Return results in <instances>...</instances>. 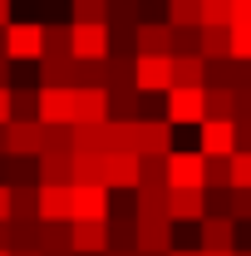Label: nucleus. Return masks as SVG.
<instances>
[{
    "mask_svg": "<svg viewBox=\"0 0 251 256\" xmlns=\"http://www.w3.org/2000/svg\"><path fill=\"white\" fill-rule=\"evenodd\" d=\"M114 202L104 182H69V222H108Z\"/></svg>",
    "mask_w": 251,
    "mask_h": 256,
    "instance_id": "f257e3e1",
    "label": "nucleus"
},
{
    "mask_svg": "<svg viewBox=\"0 0 251 256\" xmlns=\"http://www.w3.org/2000/svg\"><path fill=\"white\" fill-rule=\"evenodd\" d=\"M162 178L172 192H207L202 188V153H188V148H172L162 158Z\"/></svg>",
    "mask_w": 251,
    "mask_h": 256,
    "instance_id": "f03ea898",
    "label": "nucleus"
},
{
    "mask_svg": "<svg viewBox=\"0 0 251 256\" xmlns=\"http://www.w3.org/2000/svg\"><path fill=\"white\" fill-rule=\"evenodd\" d=\"M133 89L168 94L172 89V54H133Z\"/></svg>",
    "mask_w": 251,
    "mask_h": 256,
    "instance_id": "7ed1b4c3",
    "label": "nucleus"
},
{
    "mask_svg": "<svg viewBox=\"0 0 251 256\" xmlns=\"http://www.w3.org/2000/svg\"><path fill=\"white\" fill-rule=\"evenodd\" d=\"M133 153L138 158H168L172 153V124L168 118H133Z\"/></svg>",
    "mask_w": 251,
    "mask_h": 256,
    "instance_id": "20e7f679",
    "label": "nucleus"
},
{
    "mask_svg": "<svg viewBox=\"0 0 251 256\" xmlns=\"http://www.w3.org/2000/svg\"><path fill=\"white\" fill-rule=\"evenodd\" d=\"M44 54V25L34 20H10L5 25V60H40Z\"/></svg>",
    "mask_w": 251,
    "mask_h": 256,
    "instance_id": "39448f33",
    "label": "nucleus"
},
{
    "mask_svg": "<svg viewBox=\"0 0 251 256\" xmlns=\"http://www.w3.org/2000/svg\"><path fill=\"white\" fill-rule=\"evenodd\" d=\"M5 153L10 158H40L44 153V124L40 118H10L5 124Z\"/></svg>",
    "mask_w": 251,
    "mask_h": 256,
    "instance_id": "423d86ee",
    "label": "nucleus"
},
{
    "mask_svg": "<svg viewBox=\"0 0 251 256\" xmlns=\"http://www.w3.org/2000/svg\"><path fill=\"white\" fill-rule=\"evenodd\" d=\"M133 252L168 256L172 252V222L168 217H133Z\"/></svg>",
    "mask_w": 251,
    "mask_h": 256,
    "instance_id": "0eeeda50",
    "label": "nucleus"
},
{
    "mask_svg": "<svg viewBox=\"0 0 251 256\" xmlns=\"http://www.w3.org/2000/svg\"><path fill=\"white\" fill-rule=\"evenodd\" d=\"M108 25H69V54L74 60H108Z\"/></svg>",
    "mask_w": 251,
    "mask_h": 256,
    "instance_id": "6e6552de",
    "label": "nucleus"
},
{
    "mask_svg": "<svg viewBox=\"0 0 251 256\" xmlns=\"http://www.w3.org/2000/svg\"><path fill=\"white\" fill-rule=\"evenodd\" d=\"M34 118H40L44 128H64V124H74V89H40Z\"/></svg>",
    "mask_w": 251,
    "mask_h": 256,
    "instance_id": "1a4fd4ad",
    "label": "nucleus"
},
{
    "mask_svg": "<svg viewBox=\"0 0 251 256\" xmlns=\"http://www.w3.org/2000/svg\"><path fill=\"white\" fill-rule=\"evenodd\" d=\"M168 124H202L207 118V98L202 89H168Z\"/></svg>",
    "mask_w": 251,
    "mask_h": 256,
    "instance_id": "9d476101",
    "label": "nucleus"
},
{
    "mask_svg": "<svg viewBox=\"0 0 251 256\" xmlns=\"http://www.w3.org/2000/svg\"><path fill=\"white\" fill-rule=\"evenodd\" d=\"M40 222H69V182H34Z\"/></svg>",
    "mask_w": 251,
    "mask_h": 256,
    "instance_id": "9b49d317",
    "label": "nucleus"
},
{
    "mask_svg": "<svg viewBox=\"0 0 251 256\" xmlns=\"http://www.w3.org/2000/svg\"><path fill=\"white\" fill-rule=\"evenodd\" d=\"M69 252L74 256L108 252V222H69Z\"/></svg>",
    "mask_w": 251,
    "mask_h": 256,
    "instance_id": "f8f14e48",
    "label": "nucleus"
},
{
    "mask_svg": "<svg viewBox=\"0 0 251 256\" xmlns=\"http://www.w3.org/2000/svg\"><path fill=\"white\" fill-rule=\"evenodd\" d=\"M40 89H79V60L74 54H64V60L40 54Z\"/></svg>",
    "mask_w": 251,
    "mask_h": 256,
    "instance_id": "ddd939ff",
    "label": "nucleus"
},
{
    "mask_svg": "<svg viewBox=\"0 0 251 256\" xmlns=\"http://www.w3.org/2000/svg\"><path fill=\"white\" fill-rule=\"evenodd\" d=\"M133 54H172V25L168 20H143L133 30Z\"/></svg>",
    "mask_w": 251,
    "mask_h": 256,
    "instance_id": "4468645a",
    "label": "nucleus"
},
{
    "mask_svg": "<svg viewBox=\"0 0 251 256\" xmlns=\"http://www.w3.org/2000/svg\"><path fill=\"white\" fill-rule=\"evenodd\" d=\"M104 118H108V89L79 84L74 89V124H104Z\"/></svg>",
    "mask_w": 251,
    "mask_h": 256,
    "instance_id": "2eb2a0df",
    "label": "nucleus"
},
{
    "mask_svg": "<svg viewBox=\"0 0 251 256\" xmlns=\"http://www.w3.org/2000/svg\"><path fill=\"white\" fill-rule=\"evenodd\" d=\"M202 143H197V153L202 158H232L236 153V143H232V124L226 118H202Z\"/></svg>",
    "mask_w": 251,
    "mask_h": 256,
    "instance_id": "dca6fc26",
    "label": "nucleus"
},
{
    "mask_svg": "<svg viewBox=\"0 0 251 256\" xmlns=\"http://www.w3.org/2000/svg\"><path fill=\"white\" fill-rule=\"evenodd\" d=\"M197 232H202L197 252H236V222L232 217H202Z\"/></svg>",
    "mask_w": 251,
    "mask_h": 256,
    "instance_id": "f3484780",
    "label": "nucleus"
},
{
    "mask_svg": "<svg viewBox=\"0 0 251 256\" xmlns=\"http://www.w3.org/2000/svg\"><path fill=\"white\" fill-rule=\"evenodd\" d=\"M138 153H104V188H138Z\"/></svg>",
    "mask_w": 251,
    "mask_h": 256,
    "instance_id": "a211bd4d",
    "label": "nucleus"
},
{
    "mask_svg": "<svg viewBox=\"0 0 251 256\" xmlns=\"http://www.w3.org/2000/svg\"><path fill=\"white\" fill-rule=\"evenodd\" d=\"M207 217V192H172L168 188V222H202Z\"/></svg>",
    "mask_w": 251,
    "mask_h": 256,
    "instance_id": "6ab92c4d",
    "label": "nucleus"
},
{
    "mask_svg": "<svg viewBox=\"0 0 251 256\" xmlns=\"http://www.w3.org/2000/svg\"><path fill=\"white\" fill-rule=\"evenodd\" d=\"M197 54L202 60H232V30L226 25H202L197 30Z\"/></svg>",
    "mask_w": 251,
    "mask_h": 256,
    "instance_id": "aec40b11",
    "label": "nucleus"
},
{
    "mask_svg": "<svg viewBox=\"0 0 251 256\" xmlns=\"http://www.w3.org/2000/svg\"><path fill=\"white\" fill-rule=\"evenodd\" d=\"M207 60L202 54H172V89H202Z\"/></svg>",
    "mask_w": 251,
    "mask_h": 256,
    "instance_id": "412c9836",
    "label": "nucleus"
},
{
    "mask_svg": "<svg viewBox=\"0 0 251 256\" xmlns=\"http://www.w3.org/2000/svg\"><path fill=\"white\" fill-rule=\"evenodd\" d=\"M74 172V153L69 148H44L40 153V182H69Z\"/></svg>",
    "mask_w": 251,
    "mask_h": 256,
    "instance_id": "4be33fe9",
    "label": "nucleus"
},
{
    "mask_svg": "<svg viewBox=\"0 0 251 256\" xmlns=\"http://www.w3.org/2000/svg\"><path fill=\"white\" fill-rule=\"evenodd\" d=\"M138 217H168V188H133Z\"/></svg>",
    "mask_w": 251,
    "mask_h": 256,
    "instance_id": "5701e85b",
    "label": "nucleus"
},
{
    "mask_svg": "<svg viewBox=\"0 0 251 256\" xmlns=\"http://www.w3.org/2000/svg\"><path fill=\"white\" fill-rule=\"evenodd\" d=\"M168 25H172V30L202 25V0H168Z\"/></svg>",
    "mask_w": 251,
    "mask_h": 256,
    "instance_id": "b1692460",
    "label": "nucleus"
},
{
    "mask_svg": "<svg viewBox=\"0 0 251 256\" xmlns=\"http://www.w3.org/2000/svg\"><path fill=\"white\" fill-rule=\"evenodd\" d=\"M69 182H104V153H74Z\"/></svg>",
    "mask_w": 251,
    "mask_h": 256,
    "instance_id": "393cba45",
    "label": "nucleus"
},
{
    "mask_svg": "<svg viewBox=\"0 0 251 256\" xmlns=\"http://www.w3.org/2000/svg\"><path fill=\"white\" fill-rule=\"evenodd\" d=\"M74 25H108V0H74Z\"/></svg>",
    "mask_w": 251,
    "mask_h": 256,
    "instance_id": "a878e982",
    "label": "nucleus"
},
{
    "mask_svg": "<svg viewBox=\"0 0 251 256\" xmlns=\"http://www.w3.org/2000/svg\"><path fill=\"white\" fill-rule=\"evenodd\" d=\"M202 188H232L226 158H202Z\"/></svg>",
    "mask_w": 251,
    "mask_h": 256,
    "instance_id": "bb28decb",
    "label": "nucleus"
},
{
    "mask_svg": "<svg viewBox=\"0 0 251 256\" xmlns=\"http://www.w3.org/2000/svg\"><path fill=\"white\" fill-rule=\"evenodd\" d=\"M207 98V118H226L232 124V89H202Z\"/></svg>",
    "mask_w": 251,
    "mask_h": 256,
    "instance_id": "cd10ccee",
    "label": "nucleus"
},
{
    "mask_svg": "<svg viewBox=\"0 0 251 256\" xmlns=\"http://www.w3.org/2000/svg\"><path fill=\"white\" fill-rule=\"evenodd\" d=\"M44 54H50V60H64V54H69V25H44Z\"/></svg>",
    "mask_w": 251,
    "mask_h": 256,
    "instance_id": "c85d7f7f",
    "label": "nucleus"
},
{
    "mask_svg": "<svg viewBox=\"0 0 251 256\" xmlns=\"http://www.w3.org/2000/svg\"><path fill=\"white\" fill-rule=\"evenodd\" d=\"M202 25H232V0H202Z\"/></svg>",
    "mask_w": 251,
    "mask_h": 256,
    "instance_id": "c756f323",
    "label": "nucleus"
},
{
    "mask_svg": "<svg viewBox=\"0 0 251 256\" xmlns=\"http://www.w3.org/2000/svg\"><path fill=\"white\" fill-rule=\"evenodd\" d=\"M226 168H232V188H251V153H232Z\"/></svg>",
    "mask_w": 251,
    "mask_h": 256,
    "instance_id": "7c9ffc66",
    "label": "nucleus"
},
{
    "mask_svg": "<svg viewBox=\"0 0 251 256\" xmlns=\"http://www.w3.org/2000/svg\"><path fill=\"white\" fill-rule=\"evenodd\" d=\"M232 30V60H251V25H226Z\"/></svg>",
    "mask_w": 251,
    "mask_h": 256,
    "instance_id": "2f4dec72",
    "label": "nucleus"
},
{
    "mask_svg": "<svg viewBox=\"0 0 251 256\" xmlns=\"http://www.w3.org/2000/svg\"><path fill=\"white\" fill-rule=\"evenodd\" d=\"M197 30H202V25H188V30H172V54H197Z\"/></svg>",
    "mask_w": 251,
    "mask_h": 256,
    "instance_id": "473e14b6",
    "label": "nucleus"
},
{
    "mask_svg": "<svg viewBox=\"0 0 251 256\" xmlns=\"http://www.w3.org/2000/svg\"><path fill=\"white\" fill-rule=\"evenodd\" d=\"M232 222H251V188H232Z\"/></svg>",
    "mask_w": 251,
    "mask_h": 256,
    "instance_id": "72a5a7b5",
    "label": "nucleus"
},
{
    "mask_svg": "<svg viewBox=\"0 0 251 256\" xmlns=\"http://www.w3.org/2000/svg\"><path fill=\"white\" fill-rule=\"evenodd\" d=\"M232 143L236 153H251V118H232Z\"/></svg>",
    "mask_w": 251,
    "mask_h": 256,
    "instance_id": "f704fd0d",
    "label": "nucleus"
},
{
    "mask_svg": "<svg viewBox=\"0 0 251 256\" xmlns=\"http://www.w3.org/2000/svg\"><path fill=\"white\" fill-rule=\"evenodd\" d=\"M232 25H251V0H232Z\"/></svg>",
    "mask_w": 251,
    "mask_h": 256,
    "instance_id": "c9c22d12",
    "label": "nucleus"
},
{
    "mask_svg": "<svg viewBox=\"0 0 251 256\" xmlns=\"http://www.w3.org/2000/svg\"><path fill=\"white\" fill-rule=\"evenodd\" d=\"M0 222H10V188L0 182Z\"/></svg>",
    "mask_w": 251,
    "mask_h": 256,
    "instance_id": "e433bc0d",
    "label": "nucleus"
},
{
    "mask_svg": "<svg viewBox=\"0 0 251 256\" xmlns=\"http://www.w3.org/2000/svg\"><path fill=\"white\" fill-rule=\"evenodd\" d=\"M0 124H10V89H0Z\"/></svg>",
    "mask_w": 251,
    "mask_h": 256,
    "instance_id": "4c0bfd02",
    "label": "nucleus"
},
{
    "mask_svg": "<svg viewBox=\"0 0 251 256\" xmlns=\"http://www.w3.org/2000/svg\"><path fill=\"white\" fill-rule=\"evenodd\" d=\"M15 242H10V222H0V252H10Z\"/></svg>",
    "mask_w": 251,
    "mask_h": 256,
    "instance_id": "58836bf2",
    "label": "nucleus"
},
{
    "mask_svg": "<svg viewBox=\"0 0 251 256\" xmlns=\"http://www.w3.org/2000/svg\"><path fill=\"white\" fill-rule=\"evenodd\" d=\"M0 89H10V60L0 54Z\"/></svg>",
    "mask_w": 251,
    "mask_h": 256,
    "instance_id": "ea45409f",
    "label": "nucleus"
},
{
    "mask_svg": "<svg viewBox=\"0 0 251 256\" xmlns=\"http://www.w3.org/2000/svg\"><path fill=\"white\" fill-rule=\"evenodd\" d=\"M10 25V0H0V30Z\"/></svg>",
    "mask_w": 251,
    "mask_h": 256,
    "instance_id": "a19ab883",
    "label": "nucleus"
},
{
    "mask_svg": "<svg viewBox=\"0 0 251 256\" xmlns=\"http://www.w3.org/2000/svg\"><path fill=\"white\" fill-rule=\"evenodd\" d=\"M10 256H40L34 246H10Z\"/></svg>",
    "mask_w": 251,
    "mask_h": 256,
    "instance_id": "79ce46f5",
    "label": "nucleus"
},
{
    "mask_svg": "<svg viewBox=\"0 0 251 256\" xmlns=\"http://www.w3.org/2000/svg\"><path fill=\"white\" fill-rule=\"evenodd\" d=\"M168 256H197V252H188V246H172V252H168Z\"/></svg>",
    "mask_w": 251,
    "mask_h": 256,
    "instance_id": "37998d69",
    "label": "nucleus"
},
{
    "mask_svg": "<svg viewBox=\"0 0 251 256\" xmlns=\"http://www.w3.org/2000/svg\"><path fill=\"white\" fill-rule=\"evenodd\" d=\"M197 256H232V252H197Z\"/></svg>",
    "mask_w": 251,
    "mask_h": 256,
    "instance_id": "c03bdc74",
    "label": "nucleus"
},
{
    "mask_svg": "<svg viewBox=\"0 0 251 256\" xmlns=\"http://www.w3.org/2000/svg\"><path fill=\"white\" fill-rule=\"evenodd\" d=\"M0 153H5V124H0Z\"/></svg>",
    "mask_w": 251,
    "mask_h": 256,
    "instance_id": "a18cd8bd",
    "label": "nucleus"
},
{
    "mask_svg": "<svg viewBox=\"0 0 251 256\" xmlns=\"http://www.w3.org/2000/svg\"><path fill=\"white\" fill-rule=\"evenodd\" d=\"M0 256H10V252H0Z\"/></svg>",
    "mask_w": 251,
    "mask_h": 256,
    "instance_id": "49530a36",
    "label": "nucleus"
},
{
    "mask_svg": "<svg viewBox=\"0 0 251 256\" xmlns=\"http://www.w3.org/2000/svg\"><path fill=\"white\" fill-rule=\"evenodd\" d=\"M98 256H104V252H98Z\"/></svg>",
    "mask_w": 251,
    "mask_h": 256,
    "instance_id": "de8ad7c7",
    "label": "nucleus"
}]
</instances>
